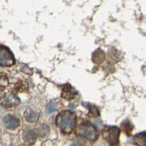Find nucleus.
<instances>
[{"mask_svg":"<svg viewBox=\"0 0 146 146\" xmlns=\"http://www.w3.org/2000/svg\"><path fill=\"white\" fill-rule=\"evenodd\" d=\"M46 127V125L44 124V125H41V127H40V134H41L42 136L46 135V134H47V132H48V128H46V129H44Z\"/></svg>","mask_w":146,"mask_h":146,"instance_id":"4468645a","label":"nucleus"},{"mask_svg":"<svg viewBox=\"0 0 146 146\" xmlns=\"http://www.w3.org/2000/svg\"><path fill=\"white\" fill-rule=\"evenodd\" d=\"M3 123L7 129H14L20 124L19 119L12 115H7L3 117Z\"/></svg>","mask_w":146,"mask_h":146,"instance_id":"423d86ee","label":"nucleus"},{"mask_svg":"<svg viewBox=\"0 0 146 146\" xmlns=\"http://www.w3.org/2000/svg\"><path fill=\"white\" fill-rule=\"evenodd\" d=\"M14 57L12 52L7 48L0 46V66L8 67L14 64Z\"/></svg>","mask_w":146,"mask_h":146,"instance_id":"20e7f679","label":"nucleus"},{"mask_svg":"<svg viewBox=\"0 0 146 146\" xmlns=\"http://www.w3.org/2000/svg\"><path fill=\"white\" fill-rule=\"evenodd\" d=\"M7 80L6 77H0V88H3L7 85Z\"/></svg>","mask_w":146,"mask_h":146,"instance_id":"ddd939ff","label":"nucleus"},{"mask_svg":"<svg viewBox=\"0 0 146 146\" xmlns=\"http://www.w3.org/2000/svg\"><path fill=\"white\" fill-rule=\"evenodd\" d=\"M134 142L138 146H146V132H142L134 136Z\"/></svg>","mask_w":146,"mask_h":146,"instance_id":"1a4fd4ad","label":"nucleus"},{"mask_svg":"<svg viewBox=\"0 0 146 146\" xmlns=\"http://www.w3.org/2000/svg\"><path fill=\"white\" fill-rule=\"evenodd\" d=\"M56 124L65 134H69L76 126V115L69 111H63L57 115Z\"/></svg>","mask_w":146,"mask_h":146,"instance_id":"f257e3e1","label":"nucleus"},{"mask_svg":"<svg viewBox=\"0 0 146 146\" xmlns=\"http://www.w3.org/2000/svg\"><path fill=\"white\" fill-rule=\"evenodd\" d=\"M19 104V99L16 95L13 93H7L5 96L3 100H2V105L5 107L11 108L17 106Z\"/></svg>","mask_w":146,"mask_h":146,"instance_id":"39448f33","label":"nucleus"},{"mask_svg":"<svg viewBox=\"0 0 146 146\" xmlns=\"http://www.w3.org/2000/svg\"><path fill=\"white\" fill-rule=\"evenodd\" d=\"M23 138L24 140L28 144H33L35 142L37 139V135L35 131L32 130H26L24 131L23 134Z\"/></svg>","mask_w":146,"mask_h":146,"instance_id":"6e6552de","label":"nucleus"},{"mask_svg":"<svg viewBox=\"0 0 146 146\" xmlns=\"http://www.w3.org/2000/svg\"><path fill=\"white\" fill-rule=\"evenodd\" d=\"M120 130L116 126H109L106 127L103 131V136L104 139L110 146H115L118 144Z\"/></svg>","mask_w":146,"mask_h":146,"instance_id":"7ed1b4c3","label":"nucleus"},{"mask_svg":"<svg viewBox=\"0 0 146 146\" xmlns=\"http://www.w3.org/2000/svg\"><path fill=\"white\" fill-rule=\"evenodd\" d=\"M72 146H84V142L82 139H77L74 141L72 143Z\"/></svg>","mask_w":146,"mask_h":146,"instance_id":"f8f14e48","label":"nucleus"},{"mask_svg":"<svg viewBox=\"0 0 146 146\" xmlns=\"http://www.w3.org/2000/svg\"><path fill=\"white\" fill-rule=\"evenodd\" d=\"M57 110V105L55 104H49L46 107V111L47 113H52V112H54L55 110Z\"/></svg>","mask_w":146,"mask_h":146,"instance_id":"9b49d317","label":"nucleus"},{"mask_svg":"<svg viewBox=\"0 0 146 146\" xmlns=\"http://www.w3.org/2000/svg\"><path fill=\"white\" fill-rule=\"evenodd\" d=\"M24 117L26 119L27 121L30 123L37 122L40 117V114L38 113L35 111H33V110L27 109L24 112Z\"/></svg>","mask_w":146,"mask_h":146,"instance_id":"0eeeda50","label":"nucleus"},{"mask_svg":"<svg viewBox=\"0 0 146 146\" xmlns=\"http://www.w3.org/2000/svg\"><path fill=\"white\" fill-rule=\"evenodd\" d=\"M77 134L89 140H95L98 137V132L96 128L90 123H82L79 125L77 130Z\"/></svg>","mask_w":146,"mask_h":146,"instance_id":"f03ea898","label":"nucleus"},{"mask_svg":"<svg viewBox=\"0 0 146 146\" xmlns=\"http://www.w3.org/2000/svg\"><path fill=\"white\" fill-rule=\"evenodd\" d=\"M76 92L74 91L72 88L69 87V89H68L66 88V89L63 90V92H62V97L67 98V99H70V98H74L75 95H76Z\"/></svg>","mask_w":146,"mask_h":146,"instance_id":"9d476101","label":"nucleus"}]
</instances>
